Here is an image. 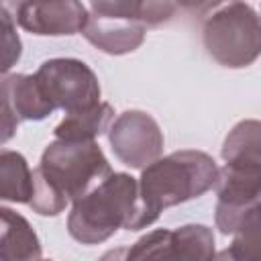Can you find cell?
I'll return each mask as SVG.
<instances>
[{
	"instance_id": "8fae6325",
	"label": "cell",
	"mask_w": 261,
	"mask_h": 261,
	"mask_svg": "<svg viewBox=\"0 0 261 261\" xmlns=\"http://www.w3.org/2000/svg\"><path fill=\"white\" fill-rule=\"evenodd\" d=\"M90 10V8H88ZM147 27L114 14H100L92 12L88 16V22L82 31L88 43H92L96 49L108 53V55H124L139 49L145 41Z\"/></svg>"
},
{
	"instance_id": "e0dca14e",
	"label": "cell",
	"mask_w": 261,
	"mask_h": 261,
	"mask_svg": "<svg viewBox=\"0 0 261 261\" xmlns=\"http://www.w3.org/2000/svg\"><path fill=\"white\" fill-rule=\"evenodd\" d=\"M0 20H2V47H4V61H2V71H6L18 61L20 57V39L14 31V18L8 12V8L2 4L0 6Z\"/></svg>"
},
{
	"instance_id": "5b68a950",
	"label": "cell",
	"mask_w": 261,
	"mask_h": 261,
	"mask_svg": "<svg viewBox=\"0 0 261 261\" xmlns=\"http://www.w3.org/2000/svg\"><path fill=\"white\" fill-rule=\"evenodd\" d=\"M202 41L216 63L247 67L261 55V16L247 2L220 4L206 16Z\"/></svg>"
},
{
	"instance_id": "ac0fdd59",
	"label": "cell",
	"mask_w": 261,
	"mask_h": 261,
	"mask_svg": "<svg viewBox=\"0 0 261 261\" xmlns=\"http://www.w3.org/2000/svg\"><path fill=\"white\" fill-rule=\"evenodd\" d=\"M212 261H237V259H234V257L228 253V249H224V251H220V253H218V255H216Z\"/></svg>"
},
{
	"instance_id": "7c38bea8",
	"label": "cell",
	"mask_w": 261,
	"mask_h": 261,
	"mask_svg": "<svg viewBox=\"0 0 261 261\" xmlns=\"http://www.w3.org/2000/svg\"><path fill=\"white\" fill-rule=\"evenodd\" d=\"M2 237H0V261H41V241L29 220L2 206Z\"/></svg>"
},
{
	"instance_id": "9c48e42d",
	"label": "cell",
	"mask_w": 261,
	"mask_h": 261,
	"mask_svg": "<svg viewBox=\"0 0 261 261\" xmlns=\"http://www.w3.org/2000/svg\"><path fill=\"white\" fill-rule=\"evenodd\" d=\"M53 110L35 73H6L2 77V143L14 135L20 120H43Z\"/></svg>"
},
{
	"instance_id": "6da1fadb",
	"label": "cell",
	"mask_w": 261,
	"mask_h": 261,
	"mask_svg": "<svg viewBox=\"0 0 261 261\" xmlns=\"http://www.w3.org/2000/svg\"><path fill=\"white\" fill-rule=\"evenodd\" d=\"M112 173L96 141L73 143L55 139L33 169L35 190L29 206L41 216H57L71 202L82 200Z\"/></svg>"
},
{
	"instance_id": "277c9868",
	"label": "cell",
	"mask_w": 261,
	"mask_h": 261,
	"mask_svg": "<svg viewBox=\"0 0 261 261\" xmlns=\"http://www.w3.org/2000/svg\"><path fill=\"white\" fill-rule=\"evenodd\" d=\"M139 181L122 171H112L82 200L73 202L67 216V232L82 245L108 241L118 228H126L137 206Z\"/></svg>"
},
{
	"instance_id": "d6986e66",
	"label": "cell",
	"mask_w": 261,
	"mask_h": 261,
	"mask_svg": "<svg viewBox=\"0 0 261 261\" xmlns=\"http://www.w3.org/2000/svg\"><path fill=\"white\" fill-rule=\"evenodd\" d=\"M41 261H43V259H41ZM49 261H51V259H49Z\"/></svg>"
},
{
	"instance_id": "ba28073f",
	"label": "cell",
	"mask_w": 261,
	"mask_h": 261,
	"mask_svg": "<svg viewBox=\"0 0 261 261\" xmlns=\"http://www.w3.org/2000/svg\"><path fill=\"white\" fill-rule=\"evenodd\" d=\"M108 143L120 163L143 171L161 157L163 133L151 114L124 110L114 118L108 130Z\"/></svg>"
},
{
	"instance_id": "8992f818",
	"label": "cell",
	"mask_w": 261,
	"mask_h": 261,
	"mask_svg": "<svg viewBox=\"0 0 261 261\" xmlns=\"http://www.w3.org/2000/svg\"><path fill=\"white\" fill-rule=\"evenodd\" d=\"M214 232L206 224L157 228L130 247L106 251L100 261H212Z\"/></svg>"
},
{
	"instance_id": "52a82bcc",
	"label": "cell",
	"mask_w": 261,
	"mask_h": 261,
	"mask_svg": "<svg viewBox=\"0 0 261 261\" xmlns=\"http://www.w3.org/2000/svg\"><path fill=\"white\" fill-rule=\"evenodd\" d=\"M35 77L39 80L51 106L61 108L67 114L100 104V82L92 67L82 59H47L39 65Z\"/></svg>"
},
{
	"instance_id": "9a60e30c",
	"label": "cell",
	"mask_w": 261,
	"mask_h": 261,
	"mask_svg": "<svg viewBox=\"0 0 261 261\" xmlns=\"http://www.w3.org/2000/svg\"><path fill=\"white\" fill-rule=\"evenodd\" d=\"M92 12L100 14H114L124 16L130 20H137L145 27H155L173 16L177 10V4L173 2H92L88 6Z\"/></svg>"
},
{
	"instance_id": "3957f363",
	"label": "cell",
	"mask_w": 261,
	"mask_h": 261,
	"mask_svg": "<svg viewBox=\"0 0 261 261\" xmlns=\"http://www.w3.org/2000/svg\"><path fill=\"white\" fill-rule=\"evenodd\" d=\"M224 167L216 184L214 222L222 234H232L239 220L261 204V120L237 122L220 149Z\"/></svg>"
},
{
	"instance_id": "4fadbf2b",
	"label": "cell",
	"mask_w": 261,
	"mask_h": 261,
	"mask_svg": "<svg viewBox=\"0 0 261 261\" xmlns=\"http://www.w3.org/2000/svg\"><path fill=\"white\" fill-rule=\"evenodd\" d=\"M112 122H114L112 106L108 102H100L94 108L65 114V118L55 126L53 135L59 141L86 143V141H94L96 137L110 130Z\"/></svg>"
},
{
	"instance_id": "2e32d148",
	"label": "cell",
	"mask_w": 261,
	"mask_h": 261,
	"mask_svg": "<svg viewBox=\"0 0 261 261\" xmlns=\"http://www.w3.org/2000/svg\"><path fill=\"white\" fill-rule=\"evenodd\" d=\"M228 253L237 261H261V204L253 206L239 220Z\"/></svg>"
},
{
	"instance_id": "5bb4252c",
	"label": "cell",
	"mask_w": 261,
	"mask_h": 261,
	"mask_svg": "<svg viewBox=\"0 0 261 261\" xmlns=\"http://www.w3.org/2000/svg\"><path fill=\"white\" fill-rule=\"evenodd\" d=\"M35 179L27 159L10 149L0 153V198L4 202L29 204L33 198Z\"/></svg>"
},
{
	"instance_id": "7a4b0ae2",
	"label": "cell",
	"mask_w": 261,
	"mask_h": 261,
	"mask_svg": "<svg viewBox=\"0 0 261 261\" xmlns=\"http://www.w3.org/2000/svg\"><path fill=\"white\" fill-rule=\"evenodd\" d=\"M220 167L216 161L196 149H184L159 157L141 171L135 214L126 230L151 226L165 208L200 198L216 188Z\"/></svg>"
},
{
	"instance_id": "30bf717a",
	"label": "cell",
	"mask_w": 261,
	"mask_h": 261,
	"mask_svg": "<svg viewBox=\"0 0 261 261\" xmlns=\"http://www.w3.org/2000/svg\"><path fill=\"white\" fill-rule=\"evenodd\" d=\"M90 10L82 2L63 0V2H18L16 4V22L33 33L43 37H61L82 33L88 22Z\"/></svg>"
}]
</instances>
